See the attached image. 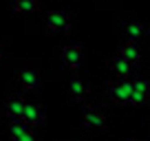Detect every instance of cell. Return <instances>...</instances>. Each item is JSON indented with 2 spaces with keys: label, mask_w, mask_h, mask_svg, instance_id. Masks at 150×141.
<instances>
[{
  "label": "cell",
  "mask_w": 150,
  "mask_h": 141,
  "mask_svg": "<svg viewBox=\"0 0 150 141\" xmlns=\"http://www.w3.org/2000/svg\"><path fill=\"white\" fill-rule=\"evenodd\" d=\"M130 93H132V80H112L108 84V97L115 104H130Z\"/></svg>",
  "instance_id": "1"
},
{
  "label": "cell",
  "mask_w": 150,
  "mask_h": 141,
  "mask_svg": "<svg viewBox=\"0 0 150 141\" xmlns=\"http://www.w3.org/2000/svg\"><path fill=\"white\" fill-rule=\"evenodd\" d=\"M73 20L66 11H49L44 16V29L51 33H62V31H69Z\"/></svg>",
  "instance_id": "2"
},
{
  "label": "cell",
  "mask_w": 150,
  "mask_h": 141,
  "mask_svg": "<svg viewBox=\"0 0 150 141\" xmlns=\"http://www.w3.org/2000/svg\"><path fill=\"white\" fill-rule=\"evenodd\" d=\"M60 55H62L64 66H69L71 70H77L82 66V60H84V51H82L80 44H64Z\"/></svg>",
  "instance_id": "3"
},
{
  "label": "cell",
  "mask_w": 150,
  "mask_h": 141,
  "mask_svg": "<svg viewBox=\"0 0 150 141\" xmlns=\"http://www.w3.org/2000/svg\"><path fill=\"white\" fill-rule=\"evenodd\" d=\"M44 108L40 106V104H27L24 106V113H22V119L24 123H27L29 128H38L44 123Z\"/></svg>",
  "instance_id": "4"
},
{
  "label": "cell",
  "mask_w": 150,
  "mask_h": 141,
  "mask_svg": "<svg viewBox=\"0 0 150 141\" xmlns=\"http://www.w3.org/2000/svg\"><path fill=\"white\" fill-rule=\"evenodd\" d=\"M18 82L22 84V88L35 90V88H40V84H42V77H40V73H38L35 68H31V66H24V68L18 70Z\"/></svg>",
  "instance_id": "5"
},
{
  "label": "cell",
  "mask_w": 150,
  "mask_h": 141,
  "mask_svg": "<svg viewBox=\"0 0 150 141\" xmlns=\"http://www.w3.org/2000/svg\"><path fill=\"white\" fill-rule=\"evenodd\" d=\"M82 123H84V128H88V130H99V128L106 126V117H104L102 113H99L97 108H84V113H82Z\"/></svg>",
  "instance_id": "6"
},
{
  "label": "cell",
  "mask_w": 150,
  "mask_h": 141,
  "mask_svg": "<svg viewBox=\"0 0 150 141\" xmlns=\"http://www.w3.org/2000/svg\"><path fill=\"white\" fill-rule=\"evenodd\" d=\"M150 97L148 80H132V93H130V104L135 106H144Z\"/></svg>",
  "instance_id": "7"
},
{
  "label": "cell",
  "mask_w": 150,
  "mask_h": 141,
  "mask_svg": "<svg viewBox=\"0 0 150 141\" xmlns=\"http://www.w3.org/2000/svg\"><path fill=\"white\" fill-rule=\"evenodd\" d=\"M69 95L73 102H82V99L88 95V86H86V82L82 80L77 73H73L69 80Z\"/></svg>",
  "instance_id": "8"
},
{
  "label": "cell",
  "mask_w": 150,
  "mask_h": 141,
  "mask_svg": "<svg viewBox=\"0 0 150 141\" xmlns=\"http://www.w3.org/2000/svg\"><path fill=\"white\" fill-rule=\"evenodd\" d=\"M24 106H27V102L22 99V95H9V97H7V102H5V113H7V117H11V119H22Z\"/></svg>",
  "instance_id": "9"
},
{
  "label": "cell",
  "mask_w": 150,
  "mask_h": 141,
  "mask_svg": "<svg viewBox=\"0 0 150 141\" xmlns=\"http://www.w3.org/2000/svg\"><path fill=\"white\" fill-rule=\"evenodd\" d=\"M108 68L115 73V75L119 77V80H130V73H132V64H128L124 57L115 55L108 60Z\"/></svg>",
  "instance_id": "10"
},
{
  "label": "cell",
  "mask_w": 150,
  "mask_h": 141,
  "mask_svg": "<svg viewBox=\"0 0 150 141\" xmlns=\"http://www.w3.org/2000/svg\"><path fill=\"white\" fill-rule=\"evenodd\" d=\"M119 57H124L128 64L135 66V64L141 62V49L137 47V42H124L119 47Z\"/></svg>",
  "instance_id": "11"
},
{
  "label": "cell",
  "mask_w": 150,
  "mask_h": 141,
  "mask_svg": "<svg viewBox=\"0 0 150 141\" xmlns=\"http://www.w3.org/2000/svg\"><path fill=\"white\" fill-rule=\"evenodd\" d=\"M146 31H148V29H146V24L139 22V20H130V22L124 24V35L128 38V42H137V40H139Z\"/></svg>",
  "instance_id": "12"
},
{
  "label": "cell",
  "mask_w": 150,
  "mask_h": 141,
  "mask_svg": "<svg viewBox=\"0 0 150 141\" xmlns=\"http://www.w3.org/2000/svg\"><path fill=\"white\" fill-rule=\"evenodd\" d=\"M40 9V0H13V11L18 13H35Z\"/></svg>",
  "instance_id": "13"
},
{
  "label": "cell",
  "mask_w": 150,
  "mask_h": 141,
  "mask_svg": "<svg viewBox=\"0 0 150 141\" xmlns=\"http://www.w3.org/2000/svg\"><path fill=\"white\" fill-rule=\"evenodd\" d=\"M27 132H31V128L24 123V119H11V123H9V135L13 137V139L27 135Z\"/></svg>",
  "instance_id": "14"
},
{
  "label": "cell",
  "mask_w": 150,
  "mask_h": 141,
  "mask_svg": "<svg viewBox=\"0 0 150 141\" xmlns=\"http://www.w3.org/2000/svg\"><path fill=\"white\" fill-rule=\"evenodd\" d=\"M13 141H38V137L33 135V132H27V135L18 137V139H13Z\"/></svg>",
  "instance_id": "15"
},
{
  "label": "cell",
  "mask_w": 150,
  "mask_h": 141,
  "mask_svg": "<svg viewBox=\"0 0 150 141\" xmlns=\"http://www.w3.org/2000/svg\"><path fill=\"white\" fill-rule=\"evenodd\" d=\"M0 60H2V51H0Z\"/></svg>",
  "instance_id": "16"
},
{
  "label": "cell",
  "mask_w": 150,
  "mask_h": 141,
  "mask_svg": "<svg viewBox=\"0 0 150 141\" xmlns=\"http://www.w3.org/2000/svg\"><path fill=\"white\" fill-rule=\"evenodd\" d=\"M148 88H150V80H148Z\"/></svg>",
  "instance_id": "17"
},
{
  "label": "cell",
  "mask_w": 150,
  "mask_h": 141,
  "mask_svg": "<svg viewBox=\"0 0 150 141\" xmlns=\"http://www.w3.org/2000/svg\"><path fill=\"white\" fill-rule=\"evenodd\" d=\"M148 123H150V117H148Z\"/></svg>",
  "instance_id": "18"
},
{
  "label": "cell",
  "mask_w": 150,
  "mask_h": 141,
  "mask_svg": "<svg viewBox=\"0 0 150 141\" xmlns=\"http://www.w3.org/2000/svg\"><path fill=\"white\" fill-rule=\"evenodd\" d=\"M146 141H150V139H146Z\"/></svg>",
  "instance_id": "19"
},
{
  "label": "cell",
  "mask_w": 150,
  "mask_h": 141,
  "mask_svg": "<svg viewBox=\"0 0 150 141\" xmlns=\"http://www.w3.org/2000/svg\"><path fill=\"white\" fill-rule=\"evenodd\" d=\"M130 141H135V139H130Z\"/></svg>",
  "instance_id": "20"
}]
</instances>
